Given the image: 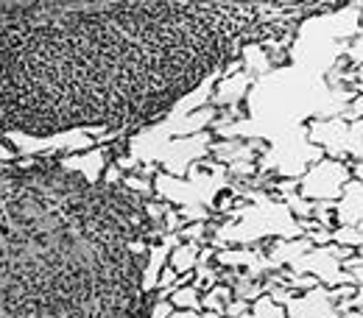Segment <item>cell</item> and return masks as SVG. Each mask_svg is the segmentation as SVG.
Instances as JSON below:
<instances>
[{
    "label": "cell",
    "instance_id": "obj_17",
    "mask_svg": "<svg viewBox=\"0 0 363 318\" xmlns=\"http://www.w3.org/2000/svg\"><path fill=\"white\" fill-rule=\"evenodd\" d=\"M358 14H361V31H363V3H358Z\"/></svg>",
    "mask_w": 363,
    "mask_h": 318
},
{
    "label": "cell",
    "instance_id": "obj_13",
    "mask_svg": "<svg viewBox=\"0 0 363 318\" xmlns=\"http://www.w3.org/2000/svg\"><path fill=\"white\" fill-rule=\"evenodd\" d=\"M151 305H148V313L145 318H171L174 316V305L168 299H157V296H148Z\"/></svg>",
    "mask_w": 363,
    "mask_h": 318
},
{
    "label": "cell",
    "instance_id": "obj_8",
    "mask_svg": "<svg viewBox=\"0 0 363 318\" xmlns=\"http://www.w3.org/2000/svg\"><path fill=\"white\" fill-rule=\"evenodd\" d=\"M168 302L174 305V310H193V313H199V310H201V293L193 288V282L179 285V288L171 293V299H168Z\"/></svg>",
    "mask_w": 363,
    "mask_h": 318
},
{
    "label": "cell",
    "instance_id": "obj_3",
    "mask_svg": "<svg viewBox=\"0 0 363 318\" xmlns=\"http://www.w3.org/2000/svg\"><path fill=\"white\" fill-rule=\"evenodd\" d=\"M282 307L288 318H341V307L333 288L324 285H316L308 293H294Z\"/></svg>",
    "mask_w": 363,
    "mask_h": 318
},
{
    "label": "cell",
    "instance_id": "obj_15",
    "mask_svg": "<svg viewBox=\"0 0 363 318\" xmlns=\"http://www.w3.org/2000/svg\"><path fill=\"white\" fill-rule=\"evenodd\" d=\"M352 176H355L358 182H363V162H358V165H352Z\"/></svg>",
    "mask_w": 363,
    "mask_h": 318
},
{
    "label": "cell",
    "instance_id": "obj_10",
    "mask_svg": "<svg viewBox=\"0 0 363 318\" xmlns=\"http://www.w3.org/2000/svg\"><path fill=\"white\" fill-rule=\"evenodd\" d=\"M344 271L352 273V276H355V285H358V293H355V299L350 302V307L363 313V257H358V254L350 257V260L344 263Z\"/></svg>",
    "mask_w": 363,
    "mask_h": 318
},
{
    "label": "cell",
    "instance_id": "obj_11",
    "mask_svg": "<svg viewBox=\"0 0 363 318\" xmlns=\"http://www.w3.org/2000/svg\"><path fill=\"white\" fill-rule=\"evenodd\" d=\"M252 316L255 318H288L285 307L277 305L272 296H260L255 305H252Z\"/></svg>",
    "mask_w": 363,
    "mask_h": 318
},
{
    "label": "cell",
    "instance_id": "obj_2",
    "mask_svg": "<svg viewBox=\"0 0 363 318\" xmlns=\"http://www.w3.org/2000/svg\"><path fill=\"white\" fill-rule=\"evenodd\" d=\"M355 176H352V165L350 162L324 157L321 162H316L299 179V195L313 201V204H338V198L344 195L347 184Z\"/></svg>",
    "mask_w": 363,
    "mask_h": 318
},
{
    "label": "cell",
    "instance_id": "obj_14",
    "mask_svg": "<svg viewBox=\"0 0 363 318\" xmlns=\"http://www.w3.org/2000/svg\"><path fill=\"white\" fill-rule=\"evenodd\" d=\"M344 120H363V95H355L352 103L347 106V112L341 115Z\"/></svg>",
    "mask_w": 363,
    "mask_h": 318
},
{
    "label": "cell",
    "instance_id": "obj_5",
    "mask_svg": "<svg viewBox=\"0 0 363 318\" xmlns=\"http://www.w3.org/2000/svg\"><path fill=\"white\" fill-rule=\"evenodd\" d=\"M338 227H363V182L352 179L335 204Z\"/></svg>",
    "mask_w": 363,
    "mask_h": 318
},
{
    "label": "cell",
    "instance_id": "obj_6",
    "mask_svg": "<svg viewBox=\"0 0 363 318\" xmlns=\"http://www.w3.org/2000/svg\"><path fill=\"white\" fill-rule=\"evenodd\" d=\"M199 254H201V246H199V243H184V240H182L179 246L171 251L168 266L179 273V276L193 273L196 268H199Z\"/></svg>",
    "mask_w": 363,
    "mask_h": 318
},
{
    "label": "cell",
    "instance_id": "obj_9",
    "mask_svg": "<svg viewBox=\"0 0 363 318\" xmlns=\"http://www.w3.org/2000/svg\"><path fill=\"white\" fill-rule=\"evenodd\" d=\"M333 243L358 251V249H363V227H335L333 229Z\"/></svg>",
    "mask_w": 363,
    "mask_h": 318
},
{
    "label": "cell",
    "instance_id": "obj_16",
    "mask_svg": "<svg viewBox=\"0 0 363 318\" xmlns=\"http://www.w3.org/2000/svg\"><path fill=\"white\" fill-rule=\"evenodd\" d=\"M341 318H363V313H358V310H347Z\"/></svg>",
    "mask_w": 363,
    "mask_h": 318
},
{
    "label": "cell",
    "instance_id": "obj_4",
    "mask_svg": "<svg viewBox=\"0 0 363 318\" xmlns=\"http://www.w3.org/2000/svg\"><path fill=\"white\" fill-rule=\"evenodd\" d=\"M252 87H255V79L246 76L243 70H238V73H227V70H224V73L218 76L216 87H213L210 106H216V109H221V112H227V109H243V103H246Z\"/></svg>",
    "mask_w": 363,
    "mask_h": 318
},
{
    "label": "cell",
    "instance_id": "obj_1",
    "mask_svg": "<svg viewBox=\"0 0 363 318\" xmlns=\"http://www.w3.org/2000/svg\"><path fill=\"white\" fill-rule=\"evenodd\" d=\"M324 159V151L311 142L308 126L288 129L269 140L263 157L257 159L260 174H272L277 179H302L316 162Z\"/></svg>",
    "mask_w": 363,
    "mask_h": 318
},
{
    "label": "cell",
    "instance_id": "obj_7",
    "mask_svg": "<svg viewBox=\"0 0 363 318\" xmlns=\"http://www.w3.org/2000/svg\"><path fill=\"white\" fill-rule=\"evenodd\" d=\"M232 299H235V290L229 288L227 282H218L216 288H210V290L201 296V310L224 316V313H227V307L232 305Z\"/></svg>",
    "mask_w": 363,
    "mask_h": 318
},
{
    "label": "cell",
    "instance_id": "obj_12",
    "mask_svg": "<svg viewBox=\"0 0 363 318\" xmlns=\"http://www.w3.org/2000/svg\"><path fill=\"white\" fill-rule=\"evenodd\" d=\"M344 59H347L352 67H361L363 64V31L355 37V40L347 42V47H344Z\"/></svg>",
    "mask_w": 363,
    "mask_h": 318
}]
</instances>
